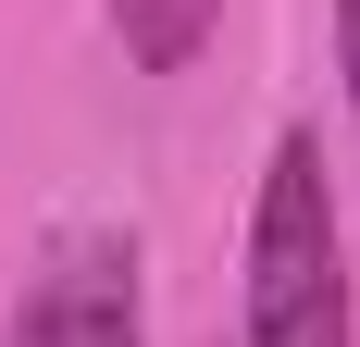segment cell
Wrapping results in <instances>:
<instances>
[{
    "label": "cell",
    "instance_id": "obj_4",
    "mask_svg": "<svg viewBox=\"0 0 360 347\" xmlns=\"http://www.w3.org/2000/svg\"><path fill=\"white\" fill-rule=\"evenodd\" d=\"M335 63H348V124H360V0H335Z\"/></svg>",
    "mask_w": 360,
    "mask_h": 347
},
{
    "label": "cell",
    "instance_id": "obj_1",
    "mask_svg": "<svg viewBox=\"0 0 360 347\" xmlns=\"http://www.w3.org/2000/svg\"><path fill=\"white\" fill-rule=\"evenodd\" d=\"M236 347H348V223L323 186V137L286 124L249 199V273H236Z\"/></svg>",
    "mask_w": 360,
    "mask_h": 347
},
{
    "label": "cell",
    "instance_id": "obj_3",
    "mask_svg": "<svg viewBox=\"0 0 360 347\" xmlns=\"http://www.w3.org/2000/svg\"><path fill=\"white\" fill-rule=\"evenodd\" d=\"M100 13H112V37H124L137 74H186L199 50H212V13H224V0H100Z\"/></svg>",
    "mask_w": 360,
    "mask_h": 347
},
{
    "label": "cell",
    "instance_id": "obj_2",
    "mask_svg": "<svg viewBox=\"0 0 360 347\" xmlns=\"http://www.w3.org/2000/svg\"><path fill=\"white\" fill-rule=\"evenodd\" d=\"M0 347H149L137 236L124 223H63L25 261V298H13V335Z\"/></svg>",
    "mask_w": 360,
    "mask_h": 347
}]
</instances>
